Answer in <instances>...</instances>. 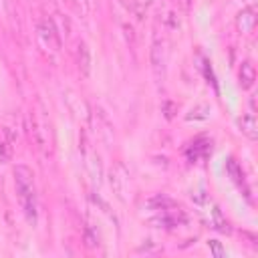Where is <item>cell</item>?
<instances>
[{
    "instance_id": "6da1fadb",
    "label": "cell",
    "mask_w": 258,
    "mask_h": 258,
    "mask_svg": "<svg viewBox=\"0 0 258 258\" xmlns=\"http://www.w3.org/2000/svg\"><path fill=\"white\" fill-rule=\"evenodd\" d=\"M14 187L18 202L22 206V212L30 224H36V214H38V204H36V187H34V173L26 165H16L14 167Z\"/></svg>"
},
{
    "instance_id": "7a4b0ae2",
    "label": "cell",
    "mask_w": 258,
    "mask_h": 258,
    "mask_svg": "<svg viewBox=\"0 0 258 258\" xmlns=\"http://www.w3.org/2000/svg\"><path fill=\"white\" fill-rule=\"evenodd\" d=\"M30 133H32V139L36 141V145L40 149H48L50 147V141H48L50 123L36 111H30Z\"/></svg>"
},
{
    "instance_id": "3957f363",
    "label": "cell",
    "mask_w": 258,
    "mask_h": 258,
    "mask_svg": "<svg viewBox=\"0 0 258 258\" xmlns=\"http://www.w3.org/2000/svg\"><path fill=\"white\" fill-rule=\"evenodd\" d=\"M109 181H111V187L113 191L117 194V198L121 202H125V194L129 189V171L125 169V165L121 161H117L111 169V175H109Z\"/></svg>"
},
{
    "instance_id": "277c9868",
    "label": "cell",
    "mask_w": 258,
    "mask_h": 258,
    "mask_svg": "<svg viewBox=\"0 0 258 258\" xmlns=\"http://www.w3.org/2000/svg\"><path fill=\"white\" fill-rule=\"evenodd\" d=\"M38 34L44 40V44H48L50 48H54V50L60 48V34L56 32V26L50 18H42L38 22Z\"/></svg>"
},
{
    "instance_id": "5b68a950",
    "label": "cell",
    "mask_w": 258,
    "mask_h": 258,
    "mask_svg": "<svg viewBox=\"0 0 258 258\" xmlns=\"http://www.w3.org/2000/svg\"><path fill=\"white\" fill-rule=\"evenodd\" d=\"M149 62H151V69H153L155 77L157 79H163V75H165V48H163V42H159L157 38L151 44Z\"/></svg>"
},
{
    "instance_id": "8992f818",
    "label": "cell",
    "mask_w": 258,
    "mask_h": 258,
    "mask_svg": "<svg viewBox=\"0 0 258 258\" xmlns=\"http://www.w3.org/2000/svg\"><path fill=\"white\" fill-rule=\"evenodd\" d=\"M236 26H238L240 32H252L254 26H256V14H254V10L252 8L240 10L238 16H236Z\"/></svg>"
},
{
    "instance_id": "52a82bcc",
    "label": "cell",
    "mask_w": 258,
    "mask_h": 258,
    "mask_svg": "<svg viewBox=\"0 0 258 258\" xmlns=\"http://www.w3.org/2000/svg\"><path fill=\"white\" fill-rule=\"evenodd\" d=\"M77 64L83 77H89L91 73V50L87 46V42H79L77 44Z\"/></svg>"
},
{
    "instance_id": "ba28073f",
    "label": "cell",
    "mask_w": 258,
    "mask_h": 258,
    "mask_svg": "<svg viewBox=\"0 0 258 258\" xmlns=\"http://www.w3.org/2000/svg\"><path fill=\"white\" fill-rule=\"evenodd\" d=\"M238 79H240V85L242 89H252L254 87V81H256V69L250 60H244L240 64V71H238Z\"/></svg>"
},
{
    "instance_id": "9c48e42d",
    "label": "cell",
    "mask_w": 258,
    "mask_h": 258,
    "mask_svg": "<svg viewBox=\"0 0 258 258\" xmlns=\"http://www.w3.org/2000/svg\"><path fill=\"white\" fill-rule=\"evenodd\" d=\"M238 127L242 131V135H246L248 139H258V123L254 119V115H244L240 121H238Z\"/></svg>"
},
{
    "instance_id": "30bf717a",
    "label": "cell",
    "mask_w": 258,
    "mask_h": 258,
    "mask_svg": "<svg viewBox=\"0 0 258 258\" xmlns=\"http://www.w3.org/2000/svg\"><path fill=\"white\" fill-rule=\"evenodd\" d=\"M210 226L216 228L218 232H230V224L222 216V212H220L218 206H212V210H210Z\"/></svg>"
},
{
    "instance_id": "8fae6325",
    "label": "cell",
    "mask_w": 258,
    "mask_h": 258,
    "mask_svg": "<svg viewBox=\"0 0 258 258\" xmlns=\"http://www.w3.org/2000/svg\"><path fill=\"white\" fill-rule=\"evenodd\" d=\"M226 171H228V175H230V177H232V179H234V181H236L240 187H244V189H246L244 171H242V167L238 165V161H236V159H232V157H230V159L226 161Z\"/></svg>"
},
{
    "instance_id": "7c38bea8",
    "label": "cell",
    "mask_w": 258,
    "mask_h": 258,
    "mask_svg": "<svg viewBox=\"0 0 258 258\" xmlns=\"http://www.w3.org/2000/svg\"><path fill=\"white\" fill-rule=\"evenodd\" d=\"M210 151H212V143L204 139V145H202V139H198L196 143H191V147H189L187 155H189V157H194V159H198V157H206Z\"/></svg>"
},
{
    "instance_id": "4fadbf2b",
    "label": "cell",
    "mask_w": 258,
    "mask_h": 258,
    "mask_svg": "<svg viewBox=\"0 0 258 258\" xmlns=\"http://www.w3.org/2000/svg\"><path fill=\"white\" fill-rule=\"evenodd\" d=\"M149 4H151V0H129L127 2V8L141 20L143 16H145V12H147V8H149Z\"/></svg>"
},
{
    "instance_id": "5bb4252c",
    "label": "cell",
    "mask_w": 258,
    "mask_h": 258,
    "mask_svg": "<svg viewBox=\"0 0 258 258\" xmlns=\"http://www.w3.org/2000/svg\"><path fill=\"white\" fill-rule=\"evenodd\" d=\"M210 117V107L208 105H198L196 109L189 111V115L185 117L187 121H206Z\"/></svg>"
},
{
    "instance_id": "9a60e30c",
    "label": "cell",
    "mask_w": 258,
    "mask_h": 258,
    "mask_svg": "<svg viewBox=\"0 0 258 258\" xmlns=\"http://www.w3.org/2000/svg\"><path fill=\"white\" fill-rule=\"evenodd\" d=\"M83 238H85V246H87V248H95V246L99 244V238H97V234H95L91 228H85Z\"/></svg>"
},
{
    "instance_id": "2e32d148",
    "label": "cell",
    "mask_w": 258,
    "mask_h": 258,
    "mask_svg": "<svg viewBox=\"0 0 258 258\" xmlns=\"http://www.w3.org/2000/svg\"><path fill=\"white\" fill-rule=\"evenodd\" d=\"M208 246H210V250H212V254L216 256V258H222L226 252H224V248H222V244L218 242V240H210L208 242Z\"/></svg>"
},
{
    "instance_id": "e0dca14e",
    "label": "cell",
    "mask_w": 258,
    "mask_h": 258,
    "mask_svg": "<svg viewBox=\"0 0 258 258\" xmlns=\"http://www.w3.org/2000/svg\"><path fill=\"white\" fill-rule=\"evenodd\" d=\"M171 109H175V105H173L171 101H165V103H163V111H165V117H167V119H171V117H173Z\"/></svg>"
},
{
    "instance_id": "ac0fdd59",
    "label": "cell",
    "mask_w": 258,
    "mask_h": 258,
    "mask_svg": "<svg viewBox=\"0 0 258 258\" xmlns=\"http://www.w3.org/2000/svg\"><path fill=\"white\" fill-rule=\"evenodd\" d=\"M173 2H175L179 8H183V10H189V6H191V2H194V0H173Z\"/></svg>"
},
{
    "instance_id": "d6986e66",
    "label": "cell",
    "mask_w": 258,
    "mask_h": 258,
    "mask_svg": "<svg viewBox=\"0 0 258 258\" xmlns=\"http://www.w3.org/2000/svg\"><path fill=\"white\" fill-rule=\"evenodd\" d=\"M73 2H75L83 12H87V10H89V0H73Z\"/></svg>"
},
{
    "instance_id": "ffe728a7",
    "label": "cell",
    "mask_w": 258,
    "mask_h": 258,
    "mask_svg": "<svg viewBox=\"0 0 258 258\" xmlns=\"http://www.w3.org/2000/svg\"><path fill=\"white\" fill-rule=\"evenodd\" d=\"M248 2H252V0H248Z\"/></svg>"
}]
</instances>
